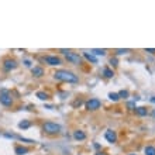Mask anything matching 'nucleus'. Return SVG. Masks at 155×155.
Instances as JSON below:
<instances>
[{
  "label": "nucleus",
  "mask_w": 155,
  "mask_h": 155,
  "mask_svg": "<svg viewBox=\"0 0 155 155\" xmlns=\"http://www.w3.org/2000/svg\"><path fill=\"white\" fill-rule=\"evenodd\" d=\"M54 78L57 80H61V82H68V83H75L78 82V76L75 73L69 72V71L65 69H59L54 73Z\"/></svg>",
  "instance_id": "nucleus-1"
},
{
  "label": "nucleus",
  "mask_w": 155,
  "mask_h": 155,
  "mask_svg": "<svg viewBox=\"0 0 155 155\" xmlns=\"http://www.w3.org/2000/svg\"><path fill=\"white\" fill-rule=\"evenodd\" d=\"M43 130L47 134H58L61 131V125L57 124V123H52V121H47V123H44Z\"/></svg>",
  "instance_id": "nucleus-2"
},
{
  "label": "nucleus",
  "mask_w": 155,
  "mask_h": 155,
  "mask_svg": "<svg viewBox=\"0 0 155 155\" xmlns=\"http://www.w3.org/2000/svg\"><path fill=\"white\" fill-rule=\"evenodd\" d=\"M61 52L65 54L66 59L71 62V64H73V65H79L80 61H82V58H80L79 55L75 54V52H72V51H69V49H61Z\"/></svg>",
  "instance_id": "nucleus-3"
},
{
  "label": "nucleus",
  "mask_w": 155,
  "mask_h": 155,
  "mask_svg": "<svg viewBox=\"0 0 155 155\" xmlns=\"http://www.w3.org/2000/svg\"><path fill=\"white\" fill-rule=\"evenodd\" d=\"M0 103L3 104V106H6V107H9V106H11V104H13L11 94H10L6 89H3V90L0 92Z\"/></svg>",
  "instance_id": "nucleus-4"
},
{
  "label": "nucleus",
  "mask_w": 155,
  "mask_h": 155,
  "mask_svg": "<svg viewBox=\"0 0 155 155\" xmlns=\"http://www.w3.org/2000/svg\"><path fill=\"white\" fill-rule=\"evenodd\" d=\"M100 100L99 99H90V100L86 102V109L88 110H97L100 109Z\"/></svg>",
  "instance_id": "nucleus-5"
},
{
  "label": "nucleus",
  "mask_w": 155,
  "mask_h": 155,
  "mask_svg": "<svg viewBox=\"0 0 155 155\" xmlns=\"http://www.w3.org/2000/svg\"><path fill=\"white\" fill-rule=\"evenodd\" d=\"M3 68H4V71L16 69V68H17V62H16L14 59H11V58H6L3 61Z\"/></svg>",
  "instance_id": "nucleus-6"
},
{
  "label": "nucleus",
  "mask_w": 155,
  "mask_h": 155,
  "mask_svg": "<svg viewBox=\"0 0 155 155\" xmlns=\"http://www.w3.org/2000/svg\"><path fill=\"white\" fill-rule=\"evenodd\" d=\"M44 59H45L47 64L52 65V66H55V65H61V59H59L58 57H54V55H47Z\"/></svg>",
  "instance_id": "nucleus-7"
},
{
  "label": "nucleus",
  "mask_w": 155,
  "mask_h": 155,
  "mask_svg": "<svg viewBox=\"0 0 155 155\" xmlns=\"http://www.w3.org/2000/svg\"><path fill=\"white\" fill-rule=\"evenodd\" d=\"M104 138H106L109 143H116V140H117V134H116L113 130H107L106 133H104Z\"/></svg>",
  "instance_id": "nucleus-8"
},
{
  "label": "nucleus",
  "mask_w": 155,
  "mask_h": 155,
  "mask_svg": "<svg viewBox=\"0 0 155 155\" xmlns=\"http://www.w3.org/2000/svg\"><path fill=\"white\" fill-rule=\"evenodd\" d=\"M31 72H33V75L37 76V78H40V76L44 75V69L41 66H34L33 69H31Z\"/></svg>",
  "instance_id": "nucleus-9"
},
{
  "label": "nucleus",
  "mask_w": 155,
  "mask_h": 155,
  "mask_svg": "<svg viewBox=\"0 0 155 155\" xmlns=\"http://www.w3.org/2000/svg\"><path fill=\"white\" fill-rule=\"evenodd\" d=\"M73 137H75L76 140H85V138H86V134L83 133V131L78 130V131H75V133H73Z\"/></svg>",
  "instance_id": "nucleus-10"
},
{
  "label": "nucleus",
  "mask_w": 155,
  "mask_h": 155,
  "mask_svg": "<svg viewBox=\"0 0 155 155\" xmlns=\"http://www.w3.org/2000/svg\"><path fill=\"white\" fill-rule=\"evenodd\" d=\"M85 58L88 59L89 62H92V64H97V59H96V57L94 55H92V54H89V52H85Z\"/></svg>",
  "instance_id": "nucleus-11"
},
{
  "label": "nucleus",
  "mask_w": 155,
  "mask_h": 155,
  "mask_svg": "<svg viewBox=\"0 0 155 155\" xmlns=\"http://www.w3.org/2000/svg\"><path fill=\"white\" fill-rule=\"evenodd\" d=\"M28 152V148L27 147H16V154L17 155H24Z\"/></svg>",
  "instance_id": "nucleus-12"
},
{
  "label": "nucleus",
  "mask_w": 155,
  "mask_h": 155,
  "mask_svg": "<svg viewBox=\"0 0 155 155\" xmlns=\"http://www.w3.org/2000/svg\"><path fill=\"white\" fill-rule=\"evenodd\" d=\"M135 111H137L138 116H147L148 114V110L145 107H135Z\"/></svg>",
  "instance_id": "nucleus-13"
},
{
  "label": "nucleus",
  "mask_w": 155,
  "mask_h": 155,
  "mask_svg": "<svg viewBox=\"0 0 155 155\" xmlns=\"http://www.w3.org/2000/svg\"><path fill=\"white\" fill-rule=\"evenodd\" d=\"M103 75L110 79V78H113V76H114V72H113L110 68H104V69H103Z\"/></svg>",
  "instance_id": "nucleus-14"
},
{
  "label": "nucleus",
  "mask_w": 155,
  "mask_h": 155,
  "mask_svg": "<svg viewBox=\"0 0 155 155\" xmlns=\"http://www.w3.org/2000/svg\"><path fill=\"white\" fill-rule=\"evenodd\" d=\"M37 97L41 100H47V99H49V96L48 93H44V92H37Z\"/></svg>",
  "instance_id": "nucleus-15"
},
{
  "label": "nucleus",
  "mask_w": 155,
  "mask_h": 155,
  "mask_svg": "<svg viewBox=\"0 0 155 155\" xmlns=\"http://www.w3.org/2000/svg\"><path fill=\"white\" fill-rule=\"evenodd\" d=\"M145 155H155V147H147L145 148Z\"/></svg>",
  "instance_id": "nucleus-16"
},
{
  "label": "nucleus",
  "mask_w": 155,
  "mask_h": 155,
  "mask_svg": "<svg viewBox=\"0 0 155 155\" xmlns=\"http://www.w3.org/2000/svg\"><path fill=\"white\" fill-rule=\"evenodd\" d=\"M109 97H110V100H113V102H117V100H119V93H113V92H111V93H109Z\"/></svg>",
  "instance_id": "nucleus-17"
},
{
  "label": "nucleus",
  "mask_w": 155,
  "mask_h": 155,
  "mask_svg": "<svg viewBox=\"0 0 155 155\" xmlns=\"http://www.w3.org/2000/svg\"><path fill=\"white\" fill-rule=\"evenodd\" d=\"M18 127H20V128H28V127H30V121L24 120V121H21L20 124H18Z\"/></svg>",
  "instance_id": "nucleus-18"
},
{
  "label": "nucleus",
  "mask_w": 155,
  "mask_h": 155,
  "mask_svg": "<svg viewBox=\"0 0 155 155\" xmlns=\"http://www.w3.org/2000/svg\"><path fill=\"white\" fill-rule=\"evenodd\" d=\"M93 54H96V55H104L106 54V49H93Z\"/></svg>",
  "instance_id": "nucleus-19"
},
{
  "label": "nucleus",
  "mask_w": 155,
  "mask_h": 155,
  "mask_svg": "<svg viewBox=\"0 0 155 155\" xmlns=\"http://www.w3.org/2000/svg\"><path fill=\"white\" fill-rule=\"evenodd\" d=\"M119 97H128V90H121V92H120V93H119Z\"/></svg>",
  "instance_id": "nucleus-20"
},
{
  "label": "nucleus",
  "mask_w": 155,
  "mask_h": 155,
  "mask_svg": "<svg viewBox=\"0 0 155 155\" xmlns=\"http://www.w3.org/2000/svg\"><path fill=\"white\" fill-rule=\"evenodd\" d=\"M117 55H121V54H125V52H128V49H117Z\"/></svg>",
  "instance_id": "nucleus-21"
},
{
  "label": "nucleus",
  "mask_w": 155,
  "mask_h": 155,
  "mask_svg": "<svg viewBox=\"0 0 155 155\" xmlns=\"http://www.w3.org/2000/svg\"><path fill=\"white\" fill-rule=\"evenodd\" d=\"M110 64H111L113 66H117V59H116V58H111V59H110Z\"/></svg>",
  "instance_id": "nucleus-22"
},
{
  "label": "nucleus",
  "mask_w": 155,
  "mask_h": 155,
  "mask_svg": "<svg viewBox=\"0 0 155 155\" xmlns=\"http://www.w3.org/2000/svg\"><path fill=\"white\" fill-rule=\"evenodd\" d=\"M127 107H128V109H131V110H133L134 107H135V103H133V102H130V103L127 104Z\"/></svg>",
  "instance_id": "nucleus-23"
},
{
  "label": "nucleus",
  "mask_w": 155,
  "mask_h": 155,
  "mask_svg": "<svg viewBox=\"0 0 155 155\" xmlns=\"http://www.w3.org/2000/svg\"><path fill=\"white\" fill-rule=\"evenodd\" d=\"M145 52H149V54H155V49H154V48H145Z\"/></svg>",
  "instance_id": "nucleus-24"
},
{
  "label": "nucleus",
  "mask_w": 155,
  "mask_h": 155,
  "mask_svg": "<svg viewBox=\"0 0 155 155\" xmlns=\"http://www.w3.org/2000/svg\"><path fill=\"white\" fill-rule=\"evenodd\" d=\"M149 100H151L152 103H155V97H151V99H149Z\"/></svg>",
  "instance_id": "nucleus-25"
},
{
  "label": "nucleus",
  "mask_w": 155,
  "mask_h": 155,
  "mask_svg": "<svg viewBox=\"0 0 155 155\" xmlns=\"http://www.w3.org/2000/svg\"><path fill=\"white\" fill-rule=\"evenodd\" d=\"M96 155H106V154H104V152H97Z\"/></svg>",
  "instance_id": "nucleus-26"
},
{
  "label": "nucleus",
  "mask_w": 155,
  "mask_h": 155,
  "mask_svg": "<svg viewBox=\"0 0 155 155\" xmlns=\"http://www.w3.org/2000/svg\"><path fill=\"white\" fill-rule=\"evenodd\" d=\"M151 114H152V117H155V110H152V113H151Z\"/></svg>",
  "instance_id": "nucleus-27"
},
{
  "label": "nucleus",
  "mask_w": 155,
  "mask_h": 155,
  "mask_svg": "<svg viewBox=\"0 0 155 155\" xmlns=\"http://www.w3.org/2000/svg\"><path fill=\"white\" fill-rule=\"evenodd\" d=\"M131 155H135V154H131Z\"/></svg>",
  "instance_id": "nucleus-28"
}]
</instances>
